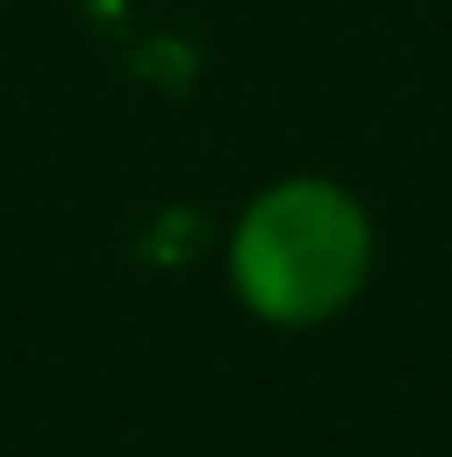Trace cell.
<instances>
[{
	"instance_id": "1",
	"label": "cell",
	"mask_w": 452,
	"mask_h": 457,
	"mask_svg": "<svg viewBox=\"0 0 452 457\" xmlns=\"http://www.w3.org/2000/svg\"><path fill=\"white\" fill-rule=\"evenodd\" d=\"M365 214L319 179L279 186L244 214L232 272L244 302L272 324L331 319L365 278Z\"/></svg>"
}]
</instances>
